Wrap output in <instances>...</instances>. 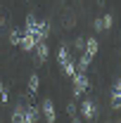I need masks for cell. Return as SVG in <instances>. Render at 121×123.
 I'll use <instances>...</instances> for the list:
<instances>
[{
    "mask_svg": "<svg viewBox=\"0 0 121 123\" xmlns=\"http://www.w3.org/2000/svg\"><path fill=\"white\" fill-rule=\"evenodd\" d=\"M10 121H14V123H24V104H17V107H14L12 116H10Z\"/></svg>",
    "mask_w": 121,
    "mask_h": 123,
    "instance_id": "cell-11",
    "label": "cell"
},
{
    "mask_svg": "<svg viewBox=\"0 0 121 123\" xmlns=\"http://www.w3.org/2000/svg\"><path fill=\"white\" fill-rule=\"evenodd\" d=\"M105 2H107V0H97V5H105Z\"/></svg>",
    "mask_w": 121,
    "mask_h": 123,
    "instance_id": "cell-20",
    "label": "cell"
},
{
    "mask_svg": "<svg viewBox=\"0 0 121 123\" xmlns=\"http://www.w3.org/2000/svg\"><path fill=\"white\" fill-rule=\"evenodd\" d=\"M74 47L83 52V47H86V38H76V40H74Z\"/></svg>",
    "mask_w": 121,
    "mask_h": 123,
    "instance_id": "cell-18",
    "label": "cell"
},
{
    "mask_svg": "<svg viewBox=\"0 0 121 123\" xmlns=\"http://www.w3.org/2000/svg\"><path fill=\"white\" fill-rule=\"evenodd\" d=\"M57 62H60V66H64V64L71 62V57H69V47H67V45H60V50H57Z\"/></svg>",
    "mask_w": 121,
    "mask_h": 123,
    "instance_id": "cell-8",
    "label": "cell"
},
{
    "mask_svg": "<svg viewBox=\"0 0 121 123\" xmlns=\"http://www.w3.org/2000/svg\"><path fill=\"white\" fill-rule=\"evenodd\" d=\"M90 62H93V57L88 52H83V55L78 57V62H76V71H86V69L90 66Z\"/></svg>",
    "mask_w": 121,
    "mask_h": 123,
    "instance_id": "cell-9",
    "label": "cell"
},
{
    "mask_svg": "<svg viewBox=\"0 0 121 123\" xmlns=\"http://www.w3.org/2000/svg\"><path fill=\"white\" fill-rule=\"evenodd\" d=\"M97 50H100L97 38H86V47H83V52H88L90 57H95V55H97Z\"/></svg>",
    "mask_w": 121,
    "mask_h": 123,
    "instance_id": "cell-7",
    "label": "cell"
},
{
    "mask_svg": "<svg viewBox=\"0 0 121 123\" xmlns=\"http://www.w3.org/2000/svg\"><path fill=\"white\" fill-rule=\"evenodd\" d=\"M102 24H105V31H107V29H112V24H114V17H112V14H105V17H102Z\"/></svg>",
    "mask_w": 121,
    "mask_h": 123,
    "instance_id": "cell-17",
    "label": "cell"
},
{
    "mask_svg": "<svg viewBox=\"0 0 121 123\" xmlns=\"http://www.w3.org/2000/svg\"><path fill=\"white\" fill-rule=\"evenodd\" d=\"M38 88H40V76H38V74H31V76H29V92L36 95Z\"/></svg>",
    "mask_w": 121,
    "mask_h": 123,
    "instance_id": "cell-10",
    "label": "cell"
},
{
    "mask_svg": "<svg viewBox=\"0 0 121 123\" xmlns=\"http://www.w3.org/2000/svg\"><path fill=\"white\" fill-rule=\"evenodd\" d=\"M62 71H64L67 76L71 78V76L76 74V64H74V62H69V64H64V66H62Z\"/></svg>",
    "mask_w": 121,
    "mask_h": 123,
    "instance_id": "cell-16",
    "label": "cell"
},
{
    "mask_svg": "<svg viewBox=\"0 0 121 123\" xmlns=\"http://www.w3.org/2000/svg\"><path fill=\"white\" fill-rule=\"evenodd\" d=\"M36 43H38V38H36L33 33H26V31H24V38H21V43H19V47H21L24 52H31V50L36 47Z\"/></svg>",
    "mask_w": 121,
    "mask_h": 123,
    "instance_id": "cell-5",
    "label": "cell"
},
{
    "mask_svg": "<svg viewBox=\"0 0 121 123\" xmlns=\"http://www.w3.org/2000/svg\"><path fill=\"white\" fill-rule=\"evenodd\" d=\"M40 118V109L33 107V104H29V107H24V123H33Z\"/></svg>",
    "mask_w": 121,
    "mask_h": 123,
    "instance_id": "cell-6",
    "label": "cell"
},
{
    "mask_svg": "<svg viewBox=\"0 0 121 123\" xmlns=\"http://www.w3.org/2000/svg\"><path fill=\"white\" fill-rule=\"evenodd\" d=\"M40 114H43V118H45L47 123H52L57 116H55V104H52V99L50 97H45L43 102H40Z\"/></svg>",
    "mask_w": 121,
    "mask_h": 123,
    "instance_id": "cell-3",
    "label": "cell"
},
{
    "mask_svg": "<svg viewBox=\"0 0 121 123\" xmlns=\"http://www.w3.org/2000/svg\"><path fill=\"white\" fill-rule=\"evenodd\" d=\"M112 109H121V88H112Z\"/></svg>",
    "mask_w": 121,
    "mask_h": 123,
    "instance_id": "cell-13",
    "label": "cell"
},
{
    "mask_svg": "<svg viewBox=\"0 0 121 123\" xmlns=\"http://www.w3.org/2000/svg\"><path fill=\"white\" fill-rule=\"evenodd\" d=\"M67 114H69V116H71V121H81V116H78V109H76V104L74 102H69V104H67Z\"/></svg>",
    "mask_w": 121,
    "mask_h": 123,
    "instance_id": "cell-14",
    "label": "cell"
},
{
    "mask_svg": "<svg viewBox=\"0 0 121 123\" xmlns=\"http://www.w3.org/2000/svg\"><path fill=\"white\" fill-rule=\"evenodd\" d=\"M21 38H24V31L21 29H10V43H12V45H19Z\"/></svg>",
    "mask_w": 121,
    "mask_h": 123,
    "instance_id": "cell-12",
    "label": "cell"
},
{
    "mask_svg": "<svg viewBox=\"0 0 121 123\" xmlns=\"http://www.w3.org/2000/svg\"><path fill=\"white\" fill-rule=\"evenodd\" d=\"M71 80H74V97L76 99L90 88V80H88V76H86V71H76L74 76H71Z\"/></svg>",
    "mask_w": 121,
    "mask_h": 123,
    "instance_id": "cell-1",
    "label": "cell"
},
{
    "mask_svg": "<svg viewBox=\"0 0 121 123\" xmlns=\"http://www.w3.org/2000/svg\"><path fill=\"white\" fill-rule=\"evenodd\" d=\"M33 50H36V64H45V62H47V55H50L47 43H45V40H38Z\"/></svg>",
    "mask_w": 121,
    "mask_h": 123,
    "instance_id": "cell-4",
    "label": "cell"
},
{
    "mask_svg": "<svg viewBox=\"0 0 121 123\" xmlns=\"http://www.w3.org/2000/svg\"><path fill=\"white\" fill-rule=\"evenodd\" d=\"M97 116H100L97 104H95L93 99H83V102H81V118H86V121H95Z\"/></svg>",
    "mask_w": 121,
    "mask_h": 123,
    "instance_id": "cell-2",
    "label": "cell"
},
{
    "mask_svg": "<svg viewBox=\"0 0 121 123\" xmlns=\"http://www.w3.org/2000/svg\"><path fill=\"white\" fill-rule=\"evenodd\" d=\"M0 102L5 104V102H10V92H7V88H5V83L0 80Z\"/></svg>",
    "mask_w": 121,
    "mask_h": 123,
    "instance_id": "cell-15",
    "label": "cell"
},
{
    "mask_svg": "<svg viewBox=\"0 0 121 123\" xmlns=\"http://www.w3.org/2000/svg\"><path fill=\"white\" fill-rule=\"evenodd\" d=\"M114 88H121V76L116 78V83H114Z\"/></svg>",
    "mask_w": 121,
    "mask_h": 123,
    "instance_id": "cell-19",
    "label": "cell"
}]
</instances>
